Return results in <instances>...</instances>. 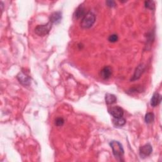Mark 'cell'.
I'll return each mask as SVG.
<instances>
[{
	"instance_id": "17",
	"label": "cell",
	"mask_w": 162,
	"mask_h": 162,
	"mask_svg": "<svg viewBox=\"0 0 162 162\" xmlns=\"http://www.w3.org/2000/svg\"><path fill=\"white\" fill-rule=\"evenodd\" d=\"M118 39V37L117 36V34H111L109 37H108V40L109 42L110 43H116L117 40Z\"/></svg>"
},
{
	"instance_id": "6",
	"label": "cell",
	"mask_w": 162,
	"mask_h": 162,
	"mask_svg": "<svg viewBox=\"0 0 162 162\" xmlns=\"http://www.w3.org/2000/svg\"><path fill=\"white\" fill-rule=\"evenodd\" d=\"M17 78L19 83L24 86H29L31 84V79L29 76H28L27 74H26L24 72H20L17 76Z\"/></svg>"
},
{
	"instance_id": "13",
	"label": "cell",
	"mask_w": 162,
	"mask_h": 162,
	"mask_svg": "<svg viewBox=\"0 0 162 162\" xmlns=\"http://www.w3.org/2000/svg\"><path fill=\"white\" fill-rule=\"evenodd\" d=\"M117 101V97L112 94H109L107 93L105 95V102L107 105H112L115 103H116Z\"/></svg>"
},
{
	"instance_id": "11",
	"label": "cell",
	"mask_w": 162,
	"mask_h": 162,
	"mask_svg": "<svg viewBox=\"0 0 162 162\" xmlns=\"http://www.w3.org/2000/svg\"><path fill=\"white\" fill-rule=\"evenodd\" d=\"M86 12H85V8L83 6V5H80L78 7V8L76 9L75 13H74V16L76 18L79 19L80 18H83L84 16L86 15Z\"/></svg>"
},
{
	"instance_id": "15",
	"label": "cell",
	"mask_w": 162,
	"mask_h": 162,
	"mask_svg": "<svg viewBox=\"0 0 162 162\" xmlns=\"http://www.w3.org/2000/svg\"><path fill=\"white\" fill-rule=\"evenodd\" d=\"M145 5L146 8H147L148 9H150L151 10H153L155 8V3L153 1H146L145 2Z\"/></svg>"
},
{
	"instance_id": "14",
	"label": "cell",
	"mask_w": 162,
	"mask_h": 162,
	"mask_svg": "<svg viewBox=\"0 0 162 162\" xmlns=\"http://www.w3.org/2000/svg\"><path fill=\"white\" fill-rule=\"evenodd\" d=\"M154 119H155V115L151 112L147 113L145 115V120L146 122V123L148 124L152 123L154 121Z\"/></svg>"
},
{
	"instance_id": "2",
	"label": "cell",
	"mask_w": 162,
	"mask_h": 162,
	"mask_svg": "<svg viewBox=\"0 0 162 162\" xmlns=\"http://www.w3.org/2000/svg\"><path fill=\"white\" fill-rule=\"evenodd\" d=\"M96 21V16L91 12H88L83 18L80 22V27L83 29H89L91 28Z\"/></svg>"
},
{
	"instance_id": "7",
	"label": "cell",
	"mask_w": 162,
	"mask_h": 162,
	"mask_svg": "<svg viewBox=\"0 0 162 162\" xmlns=\"http://www.w3.org/2000/svg\"><path fill=\"white\" fill-rule=\"evenodd\" d=\"M62 18V13L61 12H55L50 16V22L51 24H58Z\"/></svg>"
},
{
	"instance_id": "4",
	"label": "cell",
	"mask_w": 162,
	"mask_h": 162,
	"mask_svg": "<svg viewBox=\"0 0 162 162\" xmlns=\"http://www.w3.org/2000/svg\"><path fill=\"white\" fill-rule=\"evenodd\" d=\"M153 151L152 146L150 144H146L139 148V155L141 158H145L150 156Z\"/></svg>"
},
{
	"instance_id": "1",
	"label": "cell",
	"mask_w": 162,
	"mask_h": 162,
	"mask_svg": "<svg viewBox=\"0 0 162 162\" xmlns=\"http://www.w3.org/2000/svg\"><path fill=\"white\" fill-rule=\"evenodd\" d=\"M110 145L113 150V154L115 158L120 161H124L122 158L124 154V150L122 147V145L118 141H111L110 143Z\"/></svg>"
},
{
	"instance_id": "9",
	"label": "cell",
	"mask_w": 162,
	"mask_h": 162,
	"mask_svg": "<svg viewBox=\"0 0 162 162\" xmlns=\"http://www.w3.org/2000/svg\"><path fill=\"white\" fill-rule=\"evenodd\" d=\"M145 68V67L143 64H141L140 65H139L136 69V71L132 76V78L131 79V81L132 80L134 81V80L139 79L141 77V75H142V74L144 72Z\"/></svg>"
},
{
	"instance_id": "16",
	"label": "cell",
	"mask_w": 162,
	"mask_h": 162,
	"mask_svg": "<svg viewBox=\"0 0 162 162\" xmlns=\"http://www.w3.org/2000/svg\"><path fill=\"white\" fill-rule=\"evenodd\" d=\"M65 122V120L62 117H58L55 120V125L58 127H60V126H62L64 124Z\"/></svg>"
},
{
	"instance_id": "3",
	"label": "cell",
	"mask_w": 162,
	"mask_h": 162,
	"mask_svg": "<svg viewBox=\"0 0 162 162\" xmlns=\"http://www.w3.org/2000/svg\"><path fill=\"white\" fill-rule=\"evenodd\" d=\"M52 25L53 24L50 22H48L46 24L39 25L35 28V32L39 36H45L49 34L52 28Z\"/></svg>"
},
{
	"instance_id": "18",
	"label": "cell",
	"mask_w": 162,
	"mask_h": 162,
	"mask_svg": "<svg viewBox=\"0 0 162 162\" xmlns=\"http://www.w3.org/2000/svg\"><path fill=\"white\" fill-rule=\"evenodd\" d=\"M106 4L108 7H110V8H113L116 6V3L114 1H107Z\"/></svg>"
},
{
	"instance_id": "5",
	"label": "cell",
	"mask_w": 162,
	"mask_h": 162,
	"mask_svg": "<svg viewBox=\"0 0 162 162\" xmlns=\"http://www.w3.org/2000/svg\"><path fill=\"white\" fill-rule=\"evenodd\" d=\"M108 112L113 117V118L122 117L124 113V110L119 106H115L108 108Z\"/></svg>"
},
{
	"instance_id": "10",
	"label": "cell",
	"mask_w": 162,
	"mask_h": 162,
	"mask_svg": "<svg viewBox=\"0 0 162 162\" xmlns=\"http://www.w3.org/2000/svg\"><path fill=\"white\" fill-rule=\"evenodd\" d=\"M161 96L158 93H155L151 99L150 104L153 107H156L161 103Z\"/></svg>"
},
{
	"instance_id": "12",
	"label": "cell",
	"mask_w": 162,
	"mask_h": 162,
	"mask_svg": "<svg viewBox=\"0 0 162 162\" xmlns=\"http://www.w3.org/2000/svg\"><path fill=\"white\" fill-rule=\"evenodd\" d=\"M112 122L115 127H121L126 124V120L123 117L113 118L112 120Z\"/></svg>"
},
{
	"instance_id": "8",
	"label": "cell",
	"mask_w": 162,
	"mask_h": 162,
	"mask_svg": "<svg viewBox=\"0 0 162 162\" xmlns=\"http://www.w3.org/2000/svg\"><path fill=\"white\" fill-rule=\"evenodd\" d=\"M112 69L109 66L105 67L100 72L101 77L105 80L110 78V77L112 76Z\"/></svg>"
}]
</instances>
